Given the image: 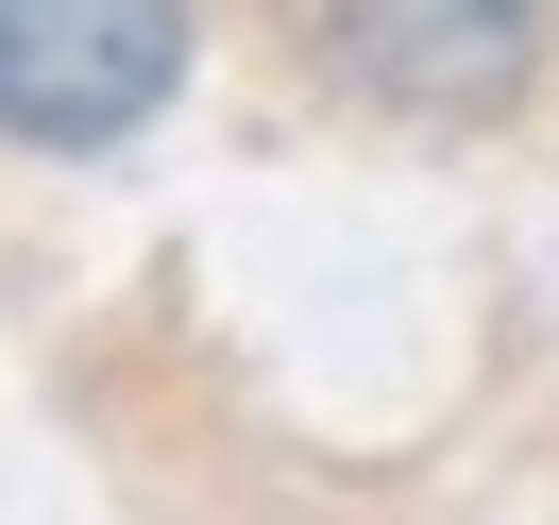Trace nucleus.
I'll return each instance as SVG.
<instances>
[{"label":"nucleus","instance_id":"f257e3e1","mask_svg":"<svg viewBox=\"0 0 559 525\" xmlns=\"http://www.w3.org/2000/svg\"><path fill=\"white\" fill-rule=\"evenodd\" d=\"M288 51L390 136H491L559 85V0H288Z\"/></svg>","mask_w":559,"mask_h":525},{"label":"nucleus","instance_id":"f03ea898","mask_svg":"<svg viewBox=\"0 0 559 525\" xmlns=\"http://www.w3.org/2000/svg\"><path fill=\"white\" fill-rule=\"evenodd\" d=\"M204 0H0V153H119L187 103Z\"/></svg>","mask_w":559,"mask_h":525}]
</instances>
